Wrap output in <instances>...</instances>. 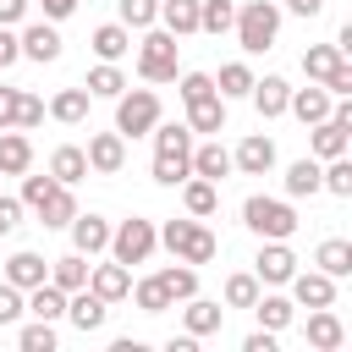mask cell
Wrapping results in <instances>:
<instances>
[{
	"label": "cell",
	"instance_id": "d6986e66",
	"mask_svg": "<svg viewBox=\"0 0 352 352\" xmlns=\"http://www.w3.org/2000/svg\"><path fill=\"white\" fill-rule=\"evenodd\" d=\"M192 176L226 182V176H231V148H226L220 138H209V143H192Z\"/></svg>",
	"mask_w": 352,
	"mask_h": 352
},
{
	"label": "cell",
	"instance_id": "f907efd6",
	"mask_svg": "<svg viewBox=\"0 0 352 352\" xmlns=\"http://www.w3.org/2000/svg\"><path fill=\"white\" fill-rule=\"evenodd\" d=\"M324 88H330L336 99H346V94H352V60H346V55H341V60L324 72Z\"/></svg>",
	"mask_w": 352,
	"mask_h": 352
},
{
	"label": "cell",
	"instance_id": "ac0fdd59",
	"mask_svg": "<svg viewBox=\"0 0 352 352\" xmlns=\"http://www.w3.org/2000/svg\"><path fill=\"white\" fill-rule=\"evenodd\" d=\"M33 165V143L22 126H0V176H22Z\"/></svg>",
	"mask_w": 352,
	"mask_h": 352
},
{
	"label": "cell",
	"instance_id": "1f68e13d",
	"mask_svg": "<svg viewBox=\"0 0 352 352\" xmlns=\"http://www.w3.org/2000/svg\"><path fill=\"white\" fill-rule=\"evenodd\" d=\"M154 280L165 286V297H170V302H187V297L198 292V270H192V264H182V258H176V264H165Z\"/></svg>",
	"mask_w": 352,
	"mask_h": 352
},
{
	"label": "cell",
	"instance_id": "7bdbcfd3",
	"mask_svg": "<svg viewBox=\"0 0 352 352\" xmlns=\"http://www.w3.org/2000/svg\"><path fill=\"white\" fill-rule=\"evenodd\" d=\"M253 297H258V275H248V270L226 275V308H253Z\"/></svg>",
	"mask_w": 352,
	"mask_h": 352
},
{
	"label": "cell",
	"instance_id": "8d00e7d4",
	"mask_svg": "<svg viewBox=\"0 0 352 352\" xmlns=\"http://www.w3.org/2000/svg\"><path fill=\"white\" fill-rule=\"evenodd\" d=\"M248 88H253L248 60H226V66H220V77H214V94H220V99H248Z\"/></svg>",
	"mask_w": 352,
	"mask_h": 352
},
{
	"label": "cell",
	"instance_id": "83f0119b",
	"mask_svg": "<svg viewBox=\"0 0 352 352\" xmlns=\"http://www.w3.org/2000/svg\"><path fill=\"white\" fill-rule=\"evenodd\" d=\"M160 28L176 38L198 33V0H160Z\"/></svg>",
	"mask_w": 352,
	"mask_h": 352
},
{
	"label": "cell",
	"instance_id": "ffe728a7",
	"mask_svg": "<svg viewBox=\"0 0 352 352\" xmlns=\"http://www.w3.org/2000/svg\"><path fill=\"white\" fill-rule=\"evenodd\" d=\"M182 204H187L192 220H209V214L220 209V182H209V176H187V182H182Z\"/></svg>",
	"mask_w": 352,
	"mask_h": 352
},
{
	"label": "cell",
	"instance_id": "e575fe53",
	"mask_svg": "<svg viewBox=\"0 0 352 352\" xmlns=\"http://www.w3.org/2000/svg\"><path fill=\"white\" fill-rule=\"evenodd\" d=\"M319 192V160H292L286 165V198H314Z\"/></svg>",
	"mask_w": 352,
	"mask_h": 352
},
{
	"label": "cell",
	"instance_id": "e0dca14e",
	"mask_svg": "<svg viewBox=\"0 0 352 352\" xmlns=\"http://www.w3.org/2000/svg\"><path fill=\"white\" fill-rule=\"evenodd\" d=\"M88 292H99L104 302H121L126 292H132V270L126 264H88Z\"/></svg>",
	"mask_w": 352,
	"mask_h": 352
},
{
	"label": "cell",
	"instance_id": "2e32d148",
	"mask_svg": "<svg viewBox=\"0 0 352 352\" xmlns=\"http://www.w3.org/2000/svg\"><path fill=\"white\" fill-rule=\"evenodd\" d=\"M72 248H77V253H88V258H94V253H104V248H110V220H104V214H82V209H77V214H72Z\"/></svg>",
	"mask_w": 352,
	"mask_h": 352
},
{
	"label": "cell",
	"instance_id": "d4e9b609",
	"mask_svg": "<svg viewBox=\"0 0 352 352\" xmlns=\"http://www.w3.org/2000/svg\"><path fill=\"white\" fill-rule=\"evenodd\" d=\"M187 126L192 132H226V99L220 94H204L187 104Z\"/></svg>",
	"mask_w": 352,
	"mask_h": 352
},
{
	"label": "cell",
	"instance_id": "f35d334b",
	"mask_svg": "<svg viewBox=\"0 0 352 352\" xmlns=\"http://www.w3.org/2000/svg\"><path fill=\"white\" fill-rule=\"evenodd\" d=\"M231 22H236V6L231 0H198V33H231Z\"/></svg>",
	"mask_w": 352,
	"mask_h": 352
},
{
	"label": "cell",
	"instance_id": "7dc6e473",
	"mask_svg": "<svg viewBox=\"0 0 352 352\" xmlns=\"http://www.w3.org/2000/svg\"><path fill=\"white\" fill-rule=\"evenodd\" d=\"M22 314H28V302H22V286L0 280V324H16Z\"/></svg>",
	"mask_w": 352,
	"mask_h": 352
},
{
	"label": "cell",
	"instance_id": "4fadbf2b",
	"mask_svg": "<svg viewBox=\"0 0 352 352\" xmlns=\"http://www.w3.org/2000/svg\"><path fill=\"white\" fill-rule=\"evenodd\" d=\"M270 165H275V143L264 132H248L236 143V154H231V170H242V176H264Z\"/></svg>",
	"mask_w": 352,
	"mask_h": 352
},
{
	"label": "cell",
	"instance_id": "60d3db41",
	"mask_svg": "<svg viewBox=\"0 0 352 352\" xmlns=\"http://www.w3.org/2000/svg\"><path fill=\"white\" fill-rule=\"evenodd\" d=\"M192 176V154H154V182L160 187H182Z\"/></svg>",
	"mask_w": 352,
	"mask_h": 352
},
{
	"label": "cell",
	"instance_id": "30bf717a",
	"mask_svg": "<svg viewBox=\"0 0 352 352\" xmlns=\"http://www.w3.org/2000/svg\"><path fill=\"white\" fill-rule=\"evenodd\" d=\"M16 44H22V55H28V60H38V66L60 60V33H55V22H50V16H44V22H28V28L16 33Z\"/></svg>",
	"mask_w": 352,
	"mask_h": 352
},
{
	"label": "cell",
	"instance_id": "3957f363",
	"mask_svg": "<svg viewBox=\"0 0 352 352\" xmlns=\"http://www.w3.org/2000/svg\"><path fill=\"white\" fill-rule=\"evenodd\" d=\"M160 242H165L182 264H192V270H198V264H209V258L220 253L214 231H209V226H198L192 214H187V220H165V226H160Z\"/></svg>",
	"mask_w": 352,
	"mask_h": 352
},
{
	"label": "cell",
	"instance_id": "db71d44e",
	"mask_svg": "<svg viewBox=\"0 0 352 352\" xmlns=\"http://www.w3.org/2000/svg\"><path fill=\"white\" fill-rule=\"evenodd\" d=\"M242 352H275V330H264V324H258V330L242 341Z\"/></svg>",
	"mask_w": 352,
	"mask_h": 352
},
{
	"label": "cell",
	"instance_id": "44dd1931",
	"mask_svg": "<svg viewBox=\"0 0 352 352\" xmlns=\"http://www.w3.org/2000/svg\"><path fill=\"white\" fill-rule=\"evenodd\" d=\"M22 302H28V314H33V319H50V324H55V319H66V292H60L55 280L28 286V292H22Z\"/></svg>",
	"mask_w": 352,
	"mask_h": 352
},
{
	"label": "cell",
	"instance_id": "ee69618b",
	"mask_svg": "<svg viewBox=\"0 0 352 352\" xmlns=\"http://www.w3.org/2000/svg\"><path fill=\"white\" fill-rule=\"evenodd\" d=\"M341 60V50L336 44H314V50H302V72H308V82H324V72Z\"/></svg>",
	"mask_w": 352,
	"mask_h": 352
},
{
	"label": "cell",
	"instance_id": "d590c367",
	"mask_svg": "<svg viewBox=\"0 0 352 352\" xmlns=\"http://www.w3.org/2000/svg\"><path fill=\"white\" fill-rule=\"evenodd\" d=\"M319 192L352 198V160H346V154H336V160H319Z\"/></svg>",
	"mask_w": 352,
	"mask_h": 352
},
{
	"label": "cell",
	"instance_id": "8992f818",
	"mask_svg": "<svg viewBox=\"0 0 352 352\" xmlns=\"http://www.w3.org/2000/svg\"><path fill=\"white\" fill-rule=\"evenodd\" d=\"M154 248H160L154 220H138V214H132V220H121V226L110 231V258H116V264H126V270H132V264H143Z\"/></svg>",
	"mask_w": 352,
	"mask_h": 352
},
{
	"label": "cell",
	"instance_id": "f5cc1de1",
	"mask_svg": "<svg viewBox=\"0 0 352 352\" xmlns=\"http://www.w3.org/2000/svg\"><path fill=\"white\" fill-rule=\"evenodd\" d=\"M11 60H22V44H16V33H11V28H0V72H6Z\"/></svg>",
	"mask_w": 352,
	"mask_h": 352
},
{
	"label": "cell",
	"instance_id": "816d5d0a",
	"mask_svg": "<svg viewBox=\"0 0 352 352\" xmlns=\"http://www.w3.org/2000/svg\"><path fill=\"white\" fill-rule=\"evenodd\" d=\"M16 226H22V198H6L0 192V236H11Z\"/></svg>",
	"mask_w": 352,
	"mask_h": 352
},
{
	"label": "cell",
	"instance_id": "7c38bea8",
	"mask_svg": "<svg viewBox=\"0 0 352 352\" xmlns=\"http://www.w3.org/2000/svg\"><path fill=\"white\" fill-rule=\"evenodd\" d=\"M330 104H336V94L324 88V82H308V88H292V99H286V110L302 121V126H314V121H324L330 116Z\"/></svg>",
	"mask_w": 352,
	"mask_h": 352
},
{
	"label": "cell",
	"instance_id": "f6af8a7d",
	"mask_svg": "<svg viewBox=\"0 0 352 352\" xmlns=\"http://www.w3.org/2000/svg\"><path fill=\"white\" fill-rule=\"evenodd\" d=\"M16 346H22V352H55V324H50V319H33V324H22Z\"/></svg>",
	"mask_w": 352,
	"mask_h": 352
},
{
	"label": "cell",
	"instance_id": "4dcf8cb0",
	"mask_svg": "<svg viewBox=\"0 0 352 352\" xmlns=\"http://www.w3.org/2000/svg\"><path fill=\"white\" fill-rule=\"evenodd\" d=\"M314 264L330 275V280H341V275H352V242L346 236H330V242H319V253H314Z\"/></svg>",
	"mask_w": 352,
	"mask_h": 352
},
{
	"label": "cell",
	"instance_id": "5b68a950",
	"mask_svg": "<svg viewBox=\"0 0 352 352\" xmlns=\"http://www.w3.org/2000/svg\"><path fill=\"white\" fill-rule=\"evenodd\" d=\"M154 121H160V94L154 88H121L116 94V132L121 138H143V132H154Z\"/></svg>",
	"mask_w": 352,
	"mask_h": 352
},
{
	"label": "cell",
	"instance_id": "836d02e7",
	"mask_svg": "<svg viewBox=\"0 0 352 352\" xmlns=\"http://www.w3.org/2000/svg\"><path fill=\"white\" fill-rule=\"evenodd\" d=\"M154 154H192V126L187 121H154Z\"/></svg>",
	"mask_w": 352,
	"mask_h": 352
},
{
	"label": "cell",
	"instance_id": "74e56055",
	"mask_svg": "<svg viewBox=\"0 0 352 352\" xmlns=\"http://www.w3.org/2000/svg\"><path fill=\"white\" fill-rule=\"evenodd\" d=\"M82 88H88V99H116V94L126 88V77H121V66H116V60H99V66L88 72V82H82Z\"/></svg>",
	"mask_w": 352,
	"mask_h": 352
},
{
	"label": "cell",
	"instance_id": "5bb4252c",
	"mask_svg": "<svg viewBox=\"0 0 352 352\" xmlns=\"http://www.w3.org/2000/svg\"><path fill=\"white\" fill-rule=\"evenodd\" d=\"M302 336H308V346H314V352H336V346L346 341V324L336 319V308H308Z\"/></svg>",
	"mask_w": 352,
	"mask_h": 352
},
{
	"label": "cell",
	"instance_id": "4316f807",
	"mask_svg": "<svg viewBox=\"0 0 352 352\" xmlns=\"http://www.w3.org/2000/svg\"><path fill=\"white\" fill-rule=\"evenodd\" d=\"M50 280L60 286V292H77V286H88V253H60V258H50Z\"/></svg>",
	"mask_w": 352,
	"mask_h": 352
},
{
	"label": "cell",
	"instance_id": "603a6c76",
	"mask_svg": "<svg viewBox=\"0 0 352 352\" xmlns=\"http://www.w3.org/2000/svg\"><path fill=\"white\" fill-rule=\"evenodd\" d=\"M50 176H55L60 187H77V182L88 176V154H82L77 143H60V148L50 154Z\"/></svg>",
	"mask_w": 352,
	"mask_h": 352
},
{
	"label": "cell",
	"instance_id": "9f6ffc18",
	"mask_svg": "<svg viewBox=\"0 0 352 352\" xmlns=\"http://www.w3.org/2000/svg\"><path fill=\"white\" fill-rule=\"evenodd\" d=\"M16 94H22V88H0V126H11V116H16Z\"/></svg>",
	"mask_w": 352,
	"mask_h": 352
},
{
	"label": "cell",
	"instance_id": "7402d4cb",
	"mask_svg": "<svg viewBox=\"0 0 352 352\" xmlns=\"http://www.w3.org/2000/svg\"><path fill=\"white\" fill-rule=\"evenodd\" d=\"M182 324H187V336H214V330L226 324V308L192 292V297H187V308H182Z\"/></svg>",
	"mask_w": 352,
	"mask_h": 352
},
{
	"label": "cell",
	"instance_id": "9a60e30c",
	"mask_svg": "<svg viewBox=\"0 0 352 352\" xmlns=\"http://www.w3.org/2000/svg\"><path fill=\"white\" fill-rule=\"evenodd\" d=\"M248 99H253V110H258L264 121H275V116H286V99H292V82H286V77H253V88H248Z\"/></svg>",
	"mask_w": 352,
	"mask_h": 352
},
{
	"label": "cell",
	"instance_id": "ba28073f",
	"mask_svg": "<svg viewBox=\"0 0 352 352\" xmlns=\"http://www.w3.org/2000/svg\"><path fill=\"white\" fill-rule=\"evenodd\" d=\"M66 319H72L82 336H94V330H104V319H110V302H104L99 292L77 286V292H66Z\"/></svg>",
	"mask_w": 352,
	"mask_h": 352
},
{
	"label": "cell",
	"instance_id": "c3c4849f",
	"mask_svg": "<svg viewBox=\"0 0 352 352\" xmlns=\"http://www.w3.org/2000/svg\"><path fill=\"white\" fill-rule=\"evenodd\" d=\"M182 104H192V99H204V94H214V77L209 72H182Z\"/></svg>",
	"mask_w": 352,
	"mask_h": 352
},
{
	"label": "cell",
	"instance_id": "277c9868",
	"mask_svg": "<svg viewBox=\"0 0 352 352\" xmlns=\"http://www.w3.org/2000/svg\"><path fill=\"white\" fill-rule=\"evenodd\" d=\"M138 77H143V82H176V33H165V28H143V44H138Z\"/></svg>",
	"mask_w": 352,
	"mask_h": 352
},
{
	"label": "cell",
	"instance_id": "9c48e42d",
	"mask_svg": "<svg viewBox=\"0 0 352 352\" xmlns=\"http://www.w3.org/2000/svg\"><path fill=\"white\" fill-rule=\"evenodd\" d=\"M292 270H297V253H292L286 242H264V248H258V258H253L258 286H286V280H292Z\"/></svg>",
	"mask_w": 352,
	"mask_h": 352
},
{
	"label": "cell",
	"instance_id": "8fae6325",
	"mask_svg": "<svg viewBox=\"0 0 352 352\" xmlns=\"http://www.w3.org/2000/svg\"><path fill=\"white\" fill-rule=\"evenodd\" d=\"M82 154H88V170H99V176H116V170L126 165V138H121V132H94Z\"/></svg>",
	"mask_w": 352,
	"mask_h": 352
},
{
	"label": "cell",
	"instance_id": "cb8c5ba5",
	"mask_svg": "<svg viewBox=\"0 0 352 352\" xmlns=\"http://www.w3.org/2000/svg\"><path fill=\"white\" fill-rule=\"evenodd\" d=\"M33 214H38V226H50V231L72 226V214H77V198H72V187H60V182H55V187H50V198H44Z\"/></svg>",
	"mask_w": 352,
	"mask_h": 352
},
{
	"label": "cell",
	"instance_id": "680465c9",
	"mask_svg": "<svg viewBox=\"0 0 352 352\" xmlns=\"http://www.w3.org/2000/svg\"><path fill=\"white\" fill-rule=\"evenodd\" d=\"M286 11H292V16H319L324 0H286Z\"/></svg>",
	"mask_w": 352,
	"mask_h": 352
},
{
	"label": "cell",
	"instance_id": "b9f144b4",
	"mask_svg": "<svg viewBox=\"0 0 352 352\" xmlns=\"http://www.w3.org/2000/svg\"><path fill=\"white\" fill-rule=\"evenodd\" d=\"M126 297H132V302H138L143 314H165V308H176V302L165 297V286H160L154 275H148V280H132V292H126Z\"/></svg>",
	"mask_w": 352,
	"mask_h": 352
},
{
	"label": "cell",
	"instance_id": "681fc988",
	"mask_svg": "<svg viewBox=\"0 0 352 352\" xmlns=\"http://www.w3.org/2000/svg\"><path fill=\"white\" fill-rule=\"evenodd\" d=\"M50 187H55V176H28L22 170V209H38L50 198Z\"/></svg>",
	"mask_w": 352,
	"mask_h": 352
},
{
	"label": "cell",
	"instance_id": "52a82bcc",
	"mask_svg": "<svg viewBox=\"0 0 352 352\" xmlns=\"http://www.w3.org/2000/svg\"><path fill=\"white\" fill-rule=\"evenodd\" d=\"M292 302L297 308H336V280L324 270H292Z\"/></svg>",
	"mask_w": 352,
	"mask_h": 352
},
{
	"label": "cell",
	"instance_id": "bcb514c9",
	"mask_svg": "<svg viewBox=\"0 0 352 352\" xmlns=\"http://www.w3.org/2000/svg\"><path fill=\"white\" fill-rule=\"evenodd\" d=\"M44 116H50V110H44V99H38V94H16V116H11V126L33 132V126H38Z\"/></svg>",
	"mask_w": 352,
	"mask_h": 352
},
{
	"label": "cell",
	"instance_id": "11a10c76",
	"mask_svg": "<svg viewBox=\"0 0 352 352\" xmlns=\"http://www.w3.org/2000/svg\"><path fill=\"white\" fill-rule=\"evenodd\" d=\"M28 16V0H0V28H16Z\"/></svg>",
	"mask_w": 352,
	"mask_h": 352
},
{
	"label": "cell",
	"instance_id": "6da1fadb",
	"mask_svg": "<svg viewBox=\"0 0 352 352\" xmlns=\"http://www.w3.org/2000/svg\"><path fill=\"white\" fill-rule=\"evenodd\" d=\"M231 33H236V44H242L248 55H264V50L275 44V33H280V6H275V0H242Z\"/></svg>",
	"mask_w": 352,
	"mask_h": 352
},
{
	"label": "cell",
	"instance_id": "f546056e",
	"mask_svg": "<svg viewBox=\"0 0 352 352\" xmlns=\"http://www.w3.org/2000/svg\"><path fill=\"white\" fill-rule=\"evenodd\" d=\"M44 110H50L60 126H77V121H88V88H60Z\"/></svg>",
	"mask_w": 352,
	"mask_h": 352
},
{
	"label": "cell",
	"instance_id": "d6a6232c",
	"mask_svg": "<svg viewBox=\"0 0 352 352\" xmlns=\"http://www.w3.org/2000/svg\"><path fill=\"white\" fill-rule=\"evenodd\" d=\"M253 314H258V324H264V330H275V336H280V330L292 324L297 302H292V297H275V292H270V297L258 292V297H253Z\"/></svg>",
	"mask_w": 352,
	"mask_h": 352
},
{
	"label": "cell",
	"instance_id": "6f0895ef",
	"mask_svg": "<svg viewBox=\"0 0 352 352\" xmlns=\"http://www.w3.org/2000/svg\"><path fill=\"white\" fill-rule=\"evenodd\" d=\"M77 6H82V0H44V16H50V22H60V16H72Z\"/></svg>",
	"mask_w": 352,
	"mask_h": 352
},
{
	"label": "cell",
	"instance_id": "f1b7e54d",
	"mask_svg": "<svg viewBox=\"0 0 352 352\" xmlns=\"http://www.w3.org/2000/svg\"><path fill=\"white\" fill-rule=\"evenodd\" d=\"M132 50V28H121V22H99L94 28V55L99 60H121Z\"/></svg>",
	"mask_w": 352,
	"mask_h": 352
},
{
	"label": "cell",
	"instance_id": "484cf974",
	"mask_svg": "<svg viewBox=\"0 0 352 352\" xmlns=\"http://www.w3.org/2000/svg\"><path fill=\"white\" fill-rule=\"evenodd\" d=\"M6 280L28 292V286H38V280H50V264H44L38 253H28V248H22V253H11V258H6Z\"/></svg>",
	"mask_w": 352,
	"mask_h": 352
},
{
	"label": "cell",
	"instance_id": "7a4b0ae2",
	"mask_svg": "<svg viewBox=\"0 0 352 352\" xmlns=\"http://www.w3.org/2000/svg\"><path fill=\"white\" fill-rule=\"evenodd\" d=\"M242 226H248L258 242H286V236L297 231V209H292L286 198H264V192H253V198L242 204Z\"/></svg>",
	"mask_w": 352,
	"mask_h": 352
},
{
	"label": "cell",
	"instance_id": "ab89813d",
	"mask_svg": "<svg viewBox=\"0 0 352 352\" xmlns=\"http://www.w3.org/2000/svg\"><path fill=\"white\" fill-rule=\"evenodd\" d=\"M116 22L121 28H154L160 22V0H116Z\"/></svg>",
	"mask_w": 352,
	"mask_h": 352
}]
</instances>
